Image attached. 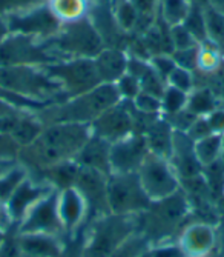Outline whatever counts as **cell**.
Instances as JSON below:
<instances>
[{"label":"cell","mask_w":224,"mask_h":257,"mask_svg":"<svg viewBox=\"0 0 224 257\" xmlns=\"http://www.w3.org/2000/svg\"><path fill=\"white\" fill-rule=\"evenodd\" d=\"M12 219L8 213V208H6V203L4 200H0V231L5 232L11 225H12Z\"/></svg>","instance_id":"cell-48"},{"label":"cell","mask_w":224,"mask_h":257,"mask_svg":"<svg viewBox=\"0 0 224 257\" xmlns=\"http://www.w3.org/2000/svg\"><path fill=\"white\" fill-rule=\"evenodd\" d=\"M172 59L175 62L176 66H182L188 71H192V69L196 68V60H198V45L194 46V48H188V50H176L172 53Z\"/></svg>","instance_id":"cell-39"},{"label":"cell","mask_w":224,"mask_h":257,"mask_svg":"<svg viewBox=\"0 0 224 257\" xmlns=\"http://www.w3.org/2000/svg\"><path fill=\"white\" fill-rule=\"evenodd\" d=\"M149 249V240L144 234L134 232L128 237L116 251H112L108 257H140L144 251Z\"/></svg>","instance_id":"cell-30"},{"label":"cell","mask_w":224,"mask_h":257,"mask_svg":"<svg viewBox=\"0 0 224 257\" xmlns=\"http://www.w3.org/2000/svg\"><path fill=\"white\" fill-rule=\"evenodd\" d=\"M134 232H137V216H100L83 237V257H108Z\"/></svg>","instance_id":"cell-3"},{"label":"cell","mask_w":224,"mask_h":257,"mask_svg":"<svg viewBox=\"0 0 224 257\" xmlns=\"http://www.w3.org/2000/svg\"><path fill=\"white\" fill-rule=\"evenodd\" d=\"M46 5L57 20L64 25L86 17L89 0H46Z\"/></svg>","instance_id":"cell-23"},{"label":"cell","mask_w":224,"mask_h":257,"mask_svg":"<svg viewBox=\"0 0 224 257\" xmlns=\"http://www.w3.org/2000/svg\"><path fill=\"white\" fill-rule=\"evenodd\" d=\"M149 63L152 65V68L156 71V74H158L164 82H166V79L170 74L172 69L176 66L172 56H168V54H156L149 60Z\"/></svg>","instance_id":"cell-41"},{"label":"cell","mask_w":224,"mask_h":257,"mask_svg":"<svg viewBox=\"0 0 224 257\" xmlns=\"http://www.w3.org/2000/svg\"><path fill=\"white\" fill-rule=\"evenodd\" d=\"M60 60L48 40L30 36L8 34L0 42V68L8 66H46Z\"/></svg>","instance_id":"cell-6"},{"label":"cell","mask_w":224,"mask_h":257,"mask_svg":"<svg viewBox=\"0 0 224 257\" xmlns=\"http://www.w3.org/2000/svg\"><path fill=\"white\" fill-rule=\"evenodd\" d=\"M182 25L192 34V37L201 43L208 40V34H206V19H204V8L200 7H192L184 19V22Z\"/></svg>","instance_id":"cell-31"},{"label":"cell","mask_w":224,"mask_h":257,"mask_svg":"<svg viewBox=\"0 0 224 257\" xmlns=\"http://www.w3.org/2000/svg\"><path fill=\"white\" fill-rule=\"evenodd\" d=\"M58 257H83V237H77L70 243H64Z\"/></svg>","instance_id":"cell-46"},{"label":"cell","mask_w":224,"mask_h":257,"mask_svg":"<svg viewBox=\"0 0 224 257\" xmlns=\"http://www.w3.org/2000/svg\"><path fill=\"white\" fill-rule=\"evenodd\" d=\"M192 7H200V8H206L209 7V0H188Z\"/></svg>","instance_id":"cell-52"},{"label":"cell","mask_w":224,"mask_h":257,"mask_svg":"<svg viewBox=\"0 0 224 257\" xmlns=\"http://www.w3.org/2000/svg\"><path fill=\"white\" fill-rule=\"evenodd\" d=\"M89 136V125L72 122L48 123L31 145L20 148L18 157H25L30 165L36 168L46 170L58 163L74 160Z\"/></svg>","instance_id":"cell-1"},{"label":"cell","mask_w":224,"mask_h":257,"mask_svg":"<svg viewBox=\"0 0 224 257\" xmlns=\"http://www.w3.org/2000/svg\"><path fill=\"white\" fill-rule=\"evenodd\" d=\"M216 234L209 223H192L189 225L180 237V246L186 257H204L215 246Z\"/></svg>","instance_id":"cell-18"},{"label":"cell","mask_w":224,"mask_h":257,"mask_svg":"<svg viewBox=\"0 0 224 257\" xmlns=\"http://www.w3.org/2000/svg\"><path fill=\"white\" fill-rule=\"evenodd\" d=\"M169 37H170V45H172V53L176 50L194 48V46L200 45L183 25L169 27Z\"/></svg>","instance_id":"cell-34"},{"label":"cell","mask_w":224,"mask_h":257,"mask_svg":"<svg viewBox=\"0 0 224 257\" xmlns=\"http://www.w3.org/2000/svg\"><path fill=\"white\" fill-rule=\"evenodd\" d=\"M22 249L16 237H4L0 242V257H22Z\"/></svg>","instance_id":"cell-45"},{"label":"cell","mask_w":224,"mask_h":257,"mask_svg":"<svg viewBox=\"0 0 224 257\" xmlns=\"http://www.w3.org/2000/svg\"><path fill=\"white\" fill-rule=\"evenodd\" d=\"M58 59H94L103 50V40L96 27L86 17L64 23L60 31L48 40Z\"/></svg>","instance_id":"cell-4"},{"label":"cell","mask_w":224,"mask_h":257,"mask_svg":"<svg viewBox=\"0 0 224 257\" xmlns=\"http://www.w3.org/2000/svg\"><path fill=\"white\" fill-rule=\"evenodd\" d=\"M8 34H10V30H8V25H6V19L0 17V42H2L5 37H8Z\"/></svg>","instance_id":"cell-50"},{"label":"cell","mask_w":224,"mask_h":257,"mask_svg":"<svg viewBox=\"0 0 224 257\" xmlns=\"http://www.w3.org/2000/svg\"><path fill=\"white\" fill-rule=\"evenodd\" d=\"M89 128H91V134L106 140L109 144H116L134 133V119L123 100H120L117 105L109 108L100 117H97L89 125Z\"/></svg>","instance_id":"cell-12"},{"label":"cell","mask_w":224,"mask_h":257,"mask_svg":"<svg viewBox=\"0 0 224 257\" xmlns=\"http://www.w3.org/2000/svg\"><path fill=\"white\" fill-rule=\"evenodd\" d=\"M186 109L195 117H206L216 109V100L212 92L206 88L192 89L188 96Z\"/></svg>","instance_id":"cell-25"},{"label":"cell","mask_w":224,"mask_h":257,"mask_svg":"<svg viewBox=\"0 0 224 257\" xmlns=\"http://www.w3.org/2000/svg\"><path fill=\"white\" fill-rule=\"evenodd\" d=\"M52 191L54 188L50 183L36 182L28 176L17 186V190L11 194V197L6 200V208H8V213L12 222L18 225V222L25 217V214L40 199H43L44 196H48Z\"/></svg>","instance_id":"cell-14"},{"label":"cell","mask_w":224,"mask_h":257,"mask_svg":"<svg viewBox=\"0 0 224 257\" xmlns=\"http://www.w3.org/2000/svg\"><path fill=\"white\" fill-rule=\"evenodd\" d=\"M188 96L186 92L176 89L174 86H168L164 88V92L162 96V112L175 115L180 111L186 109V103H188Z\"/></svg>","instance_id":"cell-32"},{"label":"cell","mask_w":224,"mask_h":257,"mask_svg":"<svg viewBox=\"0 0 224 257\" xmlns=\"http://www.w3.org/2000/svg\"><path fill=\"white\" fill-rule=\"evenodd\" d=\"M209 7L224 14V0H209Z\"/></svg>","instance_id":"cell-51"},{"label":"cell","mask_w":224,"mask_h":257,"mask_svg":"<svg viewBox=\"0 0 224 257\" xmlns=\"http://www.w3.org/2000/svg\"><path fill=\"white\" fill-rule=\"evenodd\" d=\"M6 25L10 34L30 36L38 40H50L62 28V23L51 13L46 2L6 17Z\"/></svg>","instance_id":"cell-9"},{"label":"cell","mask_w":224,"mask_h":257,"mask_svg":"<svg viewBox=\"0 0 224 257\" xmlns=\"http://www.w3.org/2000/svg\"><path fill=\"white\" fill-rule=\"evenodd\" d=\"M148 154L144 136L132 133L110 144V173H137Z\"/></svg>","instance_id":"cell-11"},{"label":"cell","mask_w":224,"mask_h":257,"mask_svg":"<svg viewBox=\"0 0 224 257\" xmlns=\"http://www.w3.org/2000/svg\"><path fill=\"white\" fill-rule=\"evenodd\" d=\"M221 145H222V134L212 133L203 139L195 140L194 150L195 156L203 168H209L216 163L221 157Z\"/></svg>","instance_id":"cell-24"},{"label":"cell","mask_w":224,"mask_h":257,"mask_svg":"<svg viewBox=\"0 0 224 257\" xmlns=\"http://www.w3.org/2000/svg\"><path fill=\"white\" fill-rule=\"evenodd\" d=\"M116 22L123 31H132L137 28L140 23V16L130 4V0L118 2V5L116 7Z\"/></svg>","instance_id":"cell-33"},{"label":"cell","mask_w":224,"mask_h":257,"mask_svg":"<svg viewBox=\"0 0 224 257\" xmlns=\"http://www.w3.org/2000/svg\"><path fill=\"white\" fill-rule=\"evenodd\" d=\"M152 257H186L180 243H170V245H158L155 248H149Z\"/></svg>","instance_id":"cell-44"},{"label":"cell","mask_w":224,"mask_h":257,"mask_svg":"<svg viewBox=\"0 0 224 257\" xmlns=\"http://www.w3.org/2000/svg\"><path fill=\"white\" fill-rule=\"evenodd\" d=\"M17 240L22 252L36 257H58L64 246L60 236L52 234H17Z\"/></svg>","instance_id":"cell-20"},{"label":"cell","mask_w":224,"mask_h":257,"mask_svg":"<svg viewBox=\"0 0 224 257\" xmlns=\"http://www.w3.org/2000/svg\"><path fill=\"white\" fill-rule=\"evenodd\" d=\"M43 68L60 85L66 99L80 96L102 83L94 59H62Z\"/></svg>","instance_id":"cell-7"},{"label":"cell","mask_w":224,"mask_h":257,"mask_svg":"<svg viewBox=\"0 0 224 257\" xmlns=\"http://www.w3.org/2000/svg\"><path fill=\"white\" fill-rule=\"evenodd\" d=\"M74 160L80 168L94 170V171L109 176L110 174V144L91 134Z\"/></svg>","instance_id":"cell-17"},{"label":"cell","mask_w":224,"mask_h":257,"mask_svg":"<svg viewBox=\"0 0 224 257\" xmlns=\"http://www.w3.org/2000/svg\"><path fill=\"white\" fill-rule=\"evenodd\" d=\"M166 85L174 86L176 89L186 92V94H189V92L194 89V79H192L190 71H188V69H184L182 66H175L166 79Z\"/></svg>","instance_id":"cell-35"},{"label":"cell","mask_w":224,"mask_h":257,"mask_svg":"<svg viewBox=\"0 0 224 257\" xmlns=\"http://www.w3.org/2000/svg\"><path fill=\"white\" fill-rule=\"evenodd\" d=\"M28 177L25 167H11L0 173V200H6L17 190V186Z\"/></svg>","instance_id":"cell-29"},{"label":"cell","mask_w":224,"mask_h":257,"mask_svg":"<svg viewBox=\"0 0 224 257\" xmlns=\"http://www.w3.org/2000/svg\"><path fill=\"white\" fill-rule=\"evenodd\" d=\"M140 257H152V255H150V251L148 249V251H144V252H143V254H142Z\"/></svg>","instance_id":"cell-54"},{"label":"cell","mask_w":224,"mask_h":257,"mask_svg":"<svg viewBox=\"0 0 224 257\" xmlns=\"http://www.w3.org/2000/svg\"><path fill=\"white\" fill-rule=\"evenodd\" d=\"M116 86L118 89V94H120L122 100H134L137 97L138 92L142 91L138 80L132 74H129L128 71L116 82Z\"/></svg>","instance_id":"cell-37"},{"label":"cell","mask_w":224,"mask_h":257,"mask_svg":"<svg viewBox=\"0 0 224 257\" xmlns=\"http://www.w3.org/2000/svg\"><path fill=\"white\" fill-rule=\"evenodd\" d=\"M18 234H52L62 236L64 229L58 217L57 190L40 199L25 217L18 222Z\"/></svg>","instance_id":"cell-10"},{"label":"cell","mask_w":224,"mask_h":257,"mask_svg":"<svg viewBox=\"0 0 224 257\" xmlns=\"http://www.w3.org/2000/svg\"><path fill=\"white\" fill-rule=\"evenodd\" d=\"M130 4L134 5V8L137 10V13L140 16V22L142 20L152 22L156 10H158V7H160V0H130Z\"/></svg>","instance_id":"cell-42"},{"label":"cell","mask_w":224,"mask_h":257,"mask_svg":"<svg viewBox=\"0 0 224 257\" xmlns=\"http://www.w3.org/2000/svg\"><path fill=\"white\" fill-rule=\"evenodd\" d=\"M17 112H20V109H17L16 106H12L11 103H8L6 100H4L2 97H0V119L6 117V115L17 114Z\"/></svg>","instance_id":"cell-49"},{"label":"cell","mask_w":224,"mask_h":257,"mask_svg":"<svg viewBox=\"0 0 224 257\" xmlns=\"http://www.w3.org/2000/svg\"><path fill=\"white\" fill-rule=\"evenodd\" d=\"M20 147L14 142L12 137L0 133V162H11L18 157Z\"/></svg>","instance_id":"cell-40"},{"label":"cell","mask_w":224,"mask_h":257,"mask_svg":"<svg viewBox=\"0 0 224 257\" xmlns=\"http://www.w3.org/2000/svg\"><path fill=\"white\" fill-rule=\"evenodd\" d=\"M22 257H36V255H30V254H22Z\"/></svg>","instance_id":"cell-55"},{"label":"cell","mask_w":224,"mask_h":257,"mask_svg":"<svg viewBox=\"0 0 224 257\" xmlns=\"http://www.w3.org/2000/svg\"><path fill=\"white\" fill-rule=\"evenodd\" d=\"M106 185H108V174H103L94 170H88V168L78 170L74 186L86 199L89 214L94 213L97 214V217L109 214Z\"/></svg>","instance_id":"cell-13"},{"label":"cell","mask_w":224,"mask_h":257,"mask_svg":"<svg viewBox=\"0 0 224 257\" xmlns=\"http://www.w3.org/2000/svg\"><path fill=\"white\" fill-rule=\"evenodd\" d=\"M224 54L220 51L216 45H214L209 40H204L198 45V60H196V69L203 73H212L221 65V59Z\"/></svg>","instance_id":"cell-28"},{"label":"cell","mask_w":224,"mask_h":257,"mask_svg":"<svg viewBox=\"0 0 224 257\" xmlns=\"http://www.w3.org/2000/svg\"><path fill=\"white\" fill-rule=\"evenodd\" d=\"M220 162L222 163V167H224V133H222V145H221V157H220Z\"/></svg>","instance_id":"cell-53"},{"label":"cell","mask_w":224,"mask_h":257,"mask_svg":"<svg viewBox=\"0 0 224 257\" xmlns=\"http://www.w3.org/2000/svg\"><path fill=\"white\" fill-rule=\"evenodd\" d=\"M108 208L110 214L138 216L150 206L137 173H110L106 185Z\"/></svg>","instance_id":"cell-5"},{"label":"cell","mask_w":224,"mask_h":257,"mask_svg":"<svg viewBox=\"0 0 224 257\" xmlns=\"http://www.w3.org/2000/svg\"><path fill=\"white\" fill-rule=\"evenodd\" d=\"M134 102V106L136 109H138L140 112L143 114H158L162 112V99L156 97V96H152L149 92H143L140 91L137 97L132 100Z\"/></svg>","instance_id":"cell-38"},{"label":"cell","mask_w":224,"mask_h":257,"mask_svg":"<svg viewBox=\"0 0 224 257\" xmlns=\"http://www.w3.org/2000/svg\"><path fill=\"white\" fill-rule=\"evenodd\" d=\"M137 176L150 202L168 199L180 191V179L168 159L149 153L138 168Z\"/></svg>","instance_id":"cell-8"},{"label":"cell","mask_w":224,"mask_h":257,"mask_svg":"<svg viewBox=\"0 0 224 257\" xmlns=\"http://www.w3.org/2000/svg\"><path fill=\"white\" fill-rule=\"evenodd\" d=\"M122 100L116 83H100L96 88L76 97L56 103L44 112V120L50 123L72 122L91 125L97 117Z\"/></svg>","instance_id":"cell-2"},{"label":"cell","mask_w":224,"mask_h":257,"mask_svg":"<svg viewBox=\"0 0 224 257\" xmlns=\"http://www.w3.org/2000/svg\"><path fill=\"white\" fill-rule=\"evenodd\" d=\"M186 133L195 142V140H198V139H203V137L212 134V128L208 122V117H196Z\"/></svg>","instance_id":"cell-43"},{"label":"cell","mask_w":224,"mask_h":257,"mask_svg":"<svg viewBox=\"0 0 224 257\" xmlns=\"http://www.w3.org/2000/svg\"><path fill=\"white\" fill-rule=\"evenodd\" d=\"M158 10L166 25L174 27V25H182L184 22L190 10V4L188 0H160Z\"/></svg>","instance_id":"cell-26"},{"label":"cell","mask_w":224,"mask_h":257,"mask_svg":"<svg viewBox=\"0 0 224 257\" xmlns=\"http://www.w3.org/2000/svg\"><path fill=\"white\" fill-rule=\"evenodd\" d=\"M57 209L64 232L76 231L89 216L88 202L76 186L57 191Z\"/></svg>","instance_id":"cell-16"},{"label":"cell","mask_w":224,"mask_h":257,"mask_svg":"<svg viewBox=\"0 0 224 257\" xmlns=\"http://www.w3.org/2000/svg\"><path fill=\"white\" fill-rule=\"evenodd\" d=\"M194 140L189 137L186 131H174V142H172V151L169 162L176 173L178 179L192 180L196 179L203 170L200 162L195 156L194 150Z\"/></svg>","instance_id":"cell-15"},{"label":"cell","mask_w":224,"mask_h":257,"mask_svg":"<svg viewBox=\"0 0 224 257\" xmlns=\"http://www.w3.org/2000/svg\"><path fill=\"white\" fill-rule=\"evenodd\" d=\"M128 73L138 80L143 92H149V94L162 99L166 88V82L156 74V71L149 62H144L142 59H129Z\"/></svg>","instance_id":"cell-21"},{"label":"cell","mask_w":224,"mask_h":257,"mask_svg":"<svg viewBox=\"0 0 224 257\" xmlns=\"http://www.w3.org/2000/svg\"><path fill=\"white\" fill-rule=\"evenodd\" d=\"M204 19H206V34L208 40L216 45L220 51L224 54V14L218 13L216 10L206 7L204 8Z\"/></svg>","instance_id":"cell-27"},{"label":"cell","mask_w":224,"mask_h":257,"mask_svg":"<svg viewBox=\"0 0 224 257\" xmlns=\"http://www.w3.org/2000/svg\"><path fill=\"white\" fill-rule=\"evenodd\" d=\"M174 126L166 120H155L154 123H150L144 134L149 153L169 160L174 142Z\"/></svg>","instance_id":"cell-22"},{"label":"cell","mask_w":224,"mask_h":257,"mask_svg":"<svg viewBox=\"0 0 224 257\" xmlns=\"http://www.w3.org/2000/svg\"><path fill=\"white\" fill-rule=\"evenodd\" d=\"M208 117V122L212 128V133H216V134H222L224 133V111L222 109H215L212 111Z\"/></svg>","instance_id":"cell-47"},{"label":"cell","mask_w":224,"mask_h":257,"mask_svg":"<svg viewBox=\"0 0 224 257\" xmlns=\"http://www.w3.org/2000/svg\"><path fill=\"white\" fill-rule=\"evenodd\" d=\"M46 0H0V17H10L18 13H24L30 8H34Z\"/></svg>","instance_id":"cell-36"},{"label":"cell","mask_w":224,"mask_h":257,"mask_svg":"<svg viewBox=\"0 0 224 257\" xmlns=\"http://www.w3.org/2000/svg\"><path fill=\"white\" fill-rule=\"evenodd\" d=\"M128 56L120 50L104 48L94 57V63L102 83H116L128 71Z\"/></svg>","instance_id":"cell-19"}]
</instances>
